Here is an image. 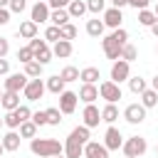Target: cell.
I'll return each mask as SVG.
<instances>
[{"instance_id":"6da1fadb","label":"cell","mask_w":158,"mask_h":158,"mask_svg":"<svg viewBox=\"0 0 158 158\" xmlns=\"http://www.w3.org/2000/svg\"><path fill=\"white\" fill-rule=\"evenodd\" d=\"M89 131L86 126H77L72 128V133L64 141V156L67 158H81L84 156V143H89Z\"/></svg>"},{"instance_id":"7a4b0ae2","label":"cell","mask_w":158,"mask_h":158,"mask_svg":"<svg viewBox=\"0 0 158 158\" xmlns=\"http://www.w3.org/2000/svg\"><path fill=\"white\" fill-rule=\"evenodd\" d=\"M128 42V32L123 30V27H118V30H114L109 37H104L101 40V49H104V54H106V59H121V49H123V44Z\"/></svg>"},{"instance_id":"3957f363","label":"cell","mask_w":158,"mask_h":158,"mask_svg":"<svg viewBox=\"0 0 158 158\" xmlns=\"http://www.w3.org/2000/svg\"><path fill=\"white\" fill-rule=\"evenodd\" d=\"M30 151L40 158H54L59 153H64V143H59L57 138H32L30 141Z\"/></svg>"},{"instance_id":"277c9868","label":"cell","mask_w":158,"mask_h":158,"mask_svg":"<svg viewBox=\"0 0 158 158\" xmlns=\"http://www.w3.org/2000/svg\"><path fill=\"white\" fill-rule=\"evenodd\" d=\"M121 151H123V156H126V158H141V156L148 151V143H146V138H143V136H131V138H126V141H123Z\"/></svg>"},{"instance_id":"5b68a950","label":"cell","mask_w":158,"mask_h":158,"mask_svg":"<svg viewBox=\"0 0 158 158\" xmlns=\"http://www.w3.org/2000/svg\"><path fill=\"white\" fill-rule=\"evenodd\" d=\"M27 47L32 49V54H35V62H40L42 67L52 62V49H49V44H47L44 40H37V37H32Z\"/></svg>"},{"instance_id":"8992f818","label":"cell","mask_w":158,"mask_h":158,"mask_svg":"<svg viewBox=\"0 0 158 158\" xmlns=\"http://www.w3.org/2000/svg\"><path fill=\"white\" fill-rule=\"evenodd\" d=\"M99 96H101V99H106V104H116V101L121 99V86H118V84H114L111 79H106V81H101V84H99Z\"/></svg>"},{"instance_id":"52a82bcc","label":"cell","mask_w":158,"mask_h":158,"mask_svg":"<svg viewBox=\"0 0 158 158\" xmlns=\"http://www.w3.org/2000/svg\"><path fill=\"white\" fill-rule=\"evenodd\" d=\"M128 77H131V64L123 62V59H116L111 64V81L121 84V81H128Z\"/></svg>"},{"instance_id":"ba28073f","label":"cell","mask_w":158,"mask_h":158,"mask_svg":"<svg viewBox=\"0 0 158 158\" xmlns=\"http://www.w3.org/2000/svg\"><path fill=\"white\" fill-rule=\"evenodd\" d=\"M27 81H30V79H27L25 74H20V72H17V74H7L5 81H2V91H15V94H20V91L27 86Z\"/></svg>"},{"instance_id":"9c48e42d","label":"cell","mask_w":158,"mask_h":158,"mask_svg":"<svg viewBox=\"0 0 158 158\" xmlns=\"http://www.w3.org/2000/svg\"><path fill=\"white\" fill-rule=\"evenodd\" d=\"M44 91H47V89H44V81H42L40 77H37V79H30V81H27V86L22 89V94H25V99H27V101H40Z\"/></svg>"},{"instance_id":"30bf717a","label":"cell","mask_w":158,"mask_h":158,"mask_svg":"<svg viewBox=\"0 0 158 158\" xmlns=\"http://www.w3.org/2000/svg\"><path fill=\"white\" fill-rule=\"evenodd\" d=\"M77 101H79V96H77L74 91H67V89H64V91L59 94V106H57V109H59L64 116H69V114L77 111Z\"/></svg>"},{"instance_id":"8fae6325","label":"cell","mask_w":158,"mask_h":158,"mask_svg":"<svg viewBox=\"0 0 158 158\" xmlns=\"http://www.w3.org/2000/svg\"><path fill=\"white\" fill-rule=\"evenodd\" d=\"M123 118H126L131 126H138V123L146 121V109H143L141 104H128V106L123 109Z\"/></svg>"},{"instance_id":"7c38bea8","label":"cell","mask_w":158,"mask_h":158,"mask_svg":"<svg viewBox=\"0 0 158 158\" xmlns=\"http://www.w3.org/2000/svg\"><path fill=\"white\" fill-rule=\"evenodd\" d=\"M104 146H106V151H118V148L123 146V136H121V131H118L116 126H109V128H106V133H104Z\"/></svg>"},{"instance_id":"4fadbf2b","label":"cell","mask_w":158,"mask_h":158,"mask_svg":"<svg viewBox=\"0 0 158 158\" xmlns=\"http://www.w3.org/2000/svg\"><path fill=\"white\" fill-rule=\"evenodd\" d=\"M30 20H32L35 25H40V22H49V5L42 2V0H37V2L32 5V10H30Z\"/></svg>"},{"instance_id":"5bb4252c","label":"cell","mask_w":158,"mask_h":158,"mask_svg":"<svg viewBox=\"0 0 158 158\" xmlns=\"http://www.w3.org/2000/svg\"><path fill=\"white\" fill-rule=\"evenodd\" d=\"M104 27H111V30H118L121 27V22H123V12L118 10V7H106L104 10Z\"/></svg>"},{"instance_id":"9a60e30c","label":"cell","mask_w":158,"mask_h":158,"mask_svg":"<svg viewBox=\"0 0 158 158\" xmlns=\"http://www.w3.org/2000/svg\"><path fill=\"white\" fill-rule=\"evenodd\" d=\"M81 118H84V123H81V126L94 128V126H99V121H101V111H99L94 104H86V106H84V111H81Z\"/></svg>"},{"instance_id":"2e32d148","label":"cell","mask_w":158,"mask_h":158,"mask_svg":"<svg viewBox=\"0 0 158 158\" xmlns=\"http://www.w3.org/2000/svg\"><path fill=\"white\" fill-rule=\"evenodd\" d=\"M84 158H109V151L104 143L89 141V143H84Z\"/></svg>"},{"instance_id":"e0dca14e","label":"cell","mask_w":158,"mask_h":158,"mask_svg":"<svg viewBox=\"0 0 158 158\" xmlns=\"http://www.w3.org/2000/svg\"><path fill=\"white\" fill-rule=\"evenodd\" d=\"M84 104H94L96 99H99V86L96 84H81V89H79V94H77Z\"/></svg>"},{"instance_id":"ac0fdd59","label":"cell","mask_w":158,"mask_h":158,"mask_svg":"<svg viewBox=\"0 0 158 158\" xmlns=\"http://www.w3.org/2000/svg\"><path fill=\"white\" fill-rule=\"evenodd\" d=\"M72 52H74V47H72V42H67V40H57L54 47H52V57H59V59L72 57Z\"/></svg>"},{"instance_id":"d6986e66","label":"cell","mask_w":158,"mask_h":158,"mask_svg":"<svg viewBox=\"0 0 158 158\" xmlns=\"http://www.w3.org/2000/svg\"><path fill=\"white\" fill-rule=\"evenodd\" d=\"M20 141H22V138H20V133H17V131H7V133L2 136V141H0V143H2V148H5L7 153H15V151L20 148Z\"/></svg>"},{"instance_id":"ffe728a7","label":"cell","mask_w":158,"mask_h":158,"mask_svg":"<svg viewBox=\"0 0 158 158\" xmlns=\"http://www.w3.org/2000/svg\"><path fill=\"white\" fill-rule=\"evenodd\" d=\"M0 106H2L5 111H15V109L20 106V94H15V91H2Z\"/></svg>"},{"instance_id":"44dd1931","label":"cell","mask_w":158,"mask_h":158,"mask_svg":"<svg viewBox=\"0 0 158 158\" xmlns=\"http://www.w3.org/2000/svg\"><path fill=\"white\" fill-rule=\"evenodd\" d=\"M79 79H81L84 84H96V81L101 79V74H99L96 67H84V69L79 72Z\"/></svg>"},{"instance_id":"7402d4cb","label":"cell","mask_w":158,"mask_h":158,"mask_svg":"<svg viewBox=\"0 0 158 158\" xmlns=\"http://www.w3.org/2000/svg\"><path fill=\"white\" fill-rule=\"evenodd\" d=\"M72 17H69V12L67 10H49V22L54 25V27H62V25H67Z\"/></svg>"},{"instance_id":"603a6c76","label":"cell","mask_w":158,"mask_h":158,"mask_svg":"<svg viewBox=\"0 0 158 158\" xmlns=\"http://www.w3.org/2000/svg\"><path fill=\"white\" fill-rule=\"evenodd\" d=\"M17 37H25V40L37 37V25H35L32 20H25V22L20 25V30H17Z\"/></svg>"},{"instance_id":"cb8c5ba5","label":"cell","mask_w":158,"mask_h":158,"mask_svg":"<svg viewBox=\"0 0 158 158\" xmlns=\"http://www.w3.org/2000/svg\"><path fill=\"white\" fill-rule=\"evenodd\" d=\"M44 89H47V91H52V94H57V96H59V94H62V91H64V81H62V79H59V74H54V77H49V79H47V81H44Z\"/></svg>"},{"instance_id":"d4e9b609","label":"cell","mask_w":158,"mask_h":158,"mask_svg":"<svg viewBox=\"0 0 158 158\" xmlns=\"http://www.w3.org/2000/svg\"><path fill=\"white\" fill-rule=\"evenodd\" d=\"M67 12H69V17H81L86 12V2L84 0H72L67 5Z\"/></svg>"},{"instance_id":"484cf974","label":"cell","mask_w":158,"mask_h":158,"mask_svg":"<svg viewBox=\"0 0 158 158\" xmlns=\"http://www.w3.org/2000/svg\"><path fill=\"white\" fill-rule=\"evenodd\" d=\"M156 104H158V94H156L153 89H146V91L141 94V106L148 111V109H153Z\"/></svg>"},{"instance_id":"4316f807","label":"cell","mask_w":158,"mask_h":158,"mask_svg":"<svg viewBox=\"0 0 158 158\" xmlns=\"http://www.w3.org/2000/svg\"><path fill=\"white\" fill-rule=\"evenodd\" d=\"M101 121H106V123L118 121V109H116V104H106V106L101 109Z\"/></svg>"},{"instance_id":"83f0119b","label":"cell","mask_w":158,"mask_h":158,"mask_svg":"<svg viewBox=\"0 0 158 158\" xmlns=\"http://www.w3.org/2000/svg\"><path fill=\"white\" fill-rule=\"evenodd\" d=\"M86 35L89 37H101L104 35V22L96 17V20H89L86 22Z\"/></svg>"},{"instance_id":"f1b7e54d","label":"cell","mask_w":158,"mask_h":158,"mask_svg":"<svg viewBox=\"0 0 158 158\" xmlns=\"http://www.w3.org/2000/svg\"><path fill=\"white\" fill-rule=\"evenodd\" d=\"M42 69H44V67H42L40 62H35V59H32V62H27V64H25V72H22V74H25L27 79H37V77L42 74Z\"/></svg>"},{"instance_id":"f546056e","label":"cell","mask_w":158,"mask_h":158,"mask_svg":"<svg viewBox=\"0 0 158 158\" xmlns=\"http://www.w3.org/2000/svg\"><path fill=\"white\" fill-rule=\"evenodd\" d=\"M59 79H62L64 84H69V81H79V69L69 64V67H64V69L59 72Z\"/></svg>"},{"instance_id":"4dcf8cb0","label":"cell","mask_w":158,"mask_h":158,"mask_svg":"<svg viewBox=\"0 0 158 158\" xmlns=\"http://www.w3.org/2000/svg\"><path fill=\"white\" fill-rule=\"evenodd\" d=\"M128 89H131L133 94H143L148 86H146V79H143V77H128Z\"/></svg>"},{"instance_id":"1f68e13d","label":"cell","mask_w":158,"mask_h":158,"mask_svg":"<svg viewBox=\"0 0 158 158\" xmlns=\"http://www.w3.org/2000/svg\"><path fill=\"white\" fill-rule=\"evenodd\" d=\"M17 133H20V138H30V141H32V138L37 136V126H35L32 121H25V123H20V131H17Z\"/></svg>"},{"instance_id":"d6a6232c","label":"cell","mask_w":158,"mask_h":158,"mask_svg":"<svg viewBox=\"0 0 158 158\" xmlns=\"http://www.w3.org/2000/svg\"><path fill=\"white\" fill-rule=\"evenodd\" d=\"M121 59H123V62H128V64H131V62H136V59H138V49H136L133 44H128V42H126V44H123V49H121Z\"/></svg>"},{"instance_id":"836d02e7","label":"cell","mask_w":158,"mask_h":158,"mask_svg":"<svg viewBox=\"0 0 158 158\" xmlns=\"http://www.w3.org/2000/svg\"><path fill=\"white\" fill-rule=\"evenodd\" d=\"M44 114H47V126H59L62 123V111L59 109L49 106V109H44Z\"/></svg>"},{"instance_id":"e575fe53","label":"cell","mask_w":158,"mask_h":158,"mask_svg":"<svg viewBox=\"0 0 158 158\" xmlns=\"http://www.w3.org/2000/svg\"><path fill=\"white\" fill-rule=\"evenodd\" d=\"M77 37V27L72 25V22H67V25H62L59 27V40H67V42H72Z\"/></svg>"},{"instance_id":"d590c367","label":"cell","mask_w":158,"mask_h":158,"mask_svg":"<svg viewBox=\"0 0 158 158\" xmlns=\"http://www.w3.org/2000/svg\"><path fill=\"white\" fill-rule=\"evenodd\" d=\"M138 22H141L143 27L156 25V15H153V10H138Z\"/></svg>"},{"instance_id":"8d00e7d4","label":"cell","mask_w":158,"mask_h":158,"mask_svg":"<svg viewBox=\"0 0 158 158\" xmlns=\"http://www.w3.org/2000/svg\"><path fill=\"white\" fill-rule=\"evenodd\" d=\"M104 10H106V0H86V12L99 15V12H104Z\"/></svg>"},{"instance_id":"74e56055","label":"cell","mask_w":158,"mask_h":158,"mask_svg":"<svg viewBox=\"0 0 158 158\" xmlns=\"http://www.w3.org/2000/svg\"><path fill=\"white\" fill-rule=\"evenodd\" d=\"M15 116H17V121H20V123H25V121H30V116H32V111H30V106H25V104H20V106L15 109Z\"/></svg>"},{"instance_id":"f35d334b","label":"cell","mask_w":158,"mask_h":158,"mask_svg":"<svg viewBox=\"0 0 158 158\" xmlns=\"http://www.w3.org/2000/svg\"><path fill=\"white\" fill-rule=\"evenodd\" d=\"M17 59H20L22 64H27V62H32V59H35V54H32V49H30V47H20V49H17Z\"/></svg>"},{"instance_id":"ab89813d","label":"cell","mask_w":158,"mask_h":158,"mask_svg":"<svg viewBox=\"0 0 158 158\" xmlns=\"http://www.w3.org/2000/svg\"><path fill=\"white\" fill-rule=\"evenodd\" d=\"M30 121H32L37 128H40V126H47V114H44V111H32Z\"/></svg>"},{"instance_id":"60d3db41","label":"cell","mask_w":158,"mask_h":158,"mask_svg":"<svg viewBox=\"0 0 158 158\" xmlns=\"http://www.w3.org/2000/svg\"><path fill=\"white\" fill-rule=\"evenodd\" d=\"M57 40H59V27L49 25V27L44 30V42H57Z\"/></svg>"},{"instance_id":"b9f144b4","label":"cell","mask_w":158,"mask_h":158,"mask_svg":"<svg viewBox=\"0 0 158 158\" xmlns=\"http://www.w3.org/2000/svg\"><path fill=\"white\" fill-rule=\"evenodd\" d=\"M25 7H27V0H10V5H7V10H10V12H17V15H20Z\"/></svg>"},{"instance_id":"7bdbcfd3","label":"cell","mask_w":158,"mask_h":158,"mask_svg":"<svg viewBox=\"0 0 158 158\" xmlns=\"http://www.w3.org/2000/svg\"><path fill=\"white\" fill-rule=\"evenodd\" d=\"M69 2H72V0H47V5H49L52 10H67Z\"/></svg>"},{"instance_id":"ee69618b","label":"cell","mask_w":158,"mask_h":158,"mask_svg":"<svg viewBox=\"0 0 158 158\" xmlns=\"http://www.w3.org/2000/svg\"><path fill=\"white\" fill-rule=\"evenodd\" d=\"M148 2L151 0H128V5L136 7V10H148Z\"/></svg>"},{"instance_id":"f6af8a7d","label":"cell","mask_w":158,"mask_h":158,"mask_svg":"<svg viewBox=\"0 0 158 158\" xmlns=\"http://www.w3.org/2000/svg\"><path fill=\"white\" fill-rule=\"evenodd\" d=\"M7 52H10V42H7L5 37H0V59L7 57Z\"/></svg>"},{"instance_id":"bcb514c9","label":"cell","mask_w":158,"mask_h":158,"mask_svg":"<svg viewBox=\"0 0 158 158\" xmlns=\"http://www.w3.org/2000/svg\"><path fill=\"white\" fill-rule=\"evenodd\" d=\"M7 22H10V10L0 7V25H7Z\"/></svg>"},{"instance_id":"7dc6e473","label":"cell","mask_w":158,"mask_h":158,"mask_svg":"<svg viewBox=\"0 0 158 158\" xmlns=\"http://www.w3.org/2000/svg\"><path fill=\"white\" fill-rule=\"evenodd\" d=\"M2 74H10V62H7L5 57L0 59V77H2Z\"/></svg>"},{"instance_id":"c3c4849f","label":"cell","mask_w":158,"mask_h":158,"mask_svg":"<svg viewBox=\"0 0 158 158\" xmlns=\"http://www.w3.org/2000/svg\"><path fill=\"white\" fill-rule=\"evenodd\" d=\"M126 5H128V0H111V7H118V10H121V7H126Z\"/></svg>"},{"instance_id":"681fc988","label":"cell","mask_w":158,"mask_h":158,"mask_svg":"<svg viewBox=\"0 0 158 158\" xmlns=\"http://www.w3.org/2000/svg\"><path fill=\"white\" fill-rule=\"evenodd\" d=\"M151 89H153V91H156V94H158V74H156V77H153V79H151Z\"/></svg>"},{"instance_id":"f907efd6","label":"cell","mask_w":158,"mask_h":158,"mask_svg":"<svg viewBox=\"0 0 158 158\" xmlns=\"http://www.w3.org/2000/svg\"><path fill=\"white\" fill-rule=\"evenodd\" d=\"M151 32H153V35L158 37V22H156V25H151Z\"/></svg>"},{"instance_id":"816d5d0a","label":"cell","mask_w":158,"mask_h":158,"mask_svg":"<svg viewBox=\"0 0 158 158\" xmlns=\"http://www.w3.org/2000/svg\"><path fill=\"white\" fill-rule=\"evenodd\" d=\"M10 5V0H0V7H7Z\"/></svg>"},{"instance_id":"f5cc1de1","label":"cell","mask_w":158,"mask_h":158,"mask_svg":"<svg viewBox=\"0 0 158 158\" xmlns=\"http://www.w3.org/2000/svg\"><path fill=\"white\" fill-rule=\"evenodd\" d=\"M153 15H156V22H158V5H156V10H153Z\"/></svg>"},{"instance_id":"db71d44e","label":"cell","mask_w":158,"mask_h":158,"mask_svg":"<svg viewBox=\"0 0 158 158\" xmlns=\"http://www.w3.org/2000/svg\"><path fill=\"white\" fill-rule=\"evenodd\" d=\"M54 158H67V156H64V153H59V156H54Z\"/></svg>"},{"instance_id":"11a10c76","label":"cell","mask_w":158,"mask_h":158,"mask_svg":"<svg viewBox=\"0 0 158 158\" xmlns=\"http://www.w3.org/2000/svg\"><path fill=\"white\" fill-rule=\"evenodd\" d=\"M2 153H5V148H2V143H0V156H2Z\"/></svg>"},{"instance_id":"9f6ffc18","label":"cell","mask_w":158,"mask_h":158,"mask_svg":"<svg viewBox=\"0 0 158 158\" xmlns=\"http://www.w3.org/2000/svg\"><path fill=\"white\" fill-rule=\"evenodd\" d=\"M156 156H158V146H156Z\"/></svg>"},{"instance_id":"6f0895ef","label":"cell","mask_w":158,"mask_h":158,"mask_svg":"<svg viewBox=\"0 0 158 158\" xmlns=\"http://www.w3.org/2000/svg\"><path fill=\"white\" fill-rule=\"evenodd\" d=\"M0 126H2V118H0Z\"/></svg>"},{"instance_id":"680465c9","label":"cell","mask_w":158,"mask_h":158,"mask_svg":"<svg viewBox=\"0 0 158 158\" xmlns=\"http://www.w3.org/2000/svg\"><path fill=\"white\" fill-rule=\"evenodd\" d=\"M0 96H2V89H0Z\"/></svg>"},{"instance_id":"91938a15","label":"cell","mask_w":158,"mask_h":158,"mask_svg":"<svg viewBox=\"0 0 158 158\" xmlns=\"http://www.w3.org/2000/svg\"><path fill=\"white\" fill-rule=\"evenodd\" d=\"M156 52H158V47H156Z\"/></svg>"},{"instance_id":"94428289","label":"cell","mask_w":158,"mask_h":158,"mask_svg":"<svg viewBox=\"0 0 158 158\" xmlns=\"http://www.w3.org/2000/svg\"><path fill=\"white\" fill-rule=\"evenodd\" d=\"M42 2H47V0H42Z\"/></svg>"}]
</instances>
